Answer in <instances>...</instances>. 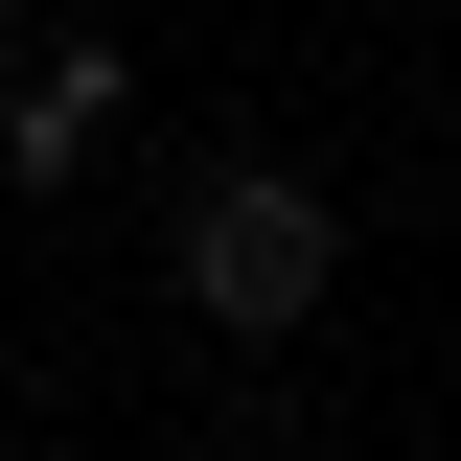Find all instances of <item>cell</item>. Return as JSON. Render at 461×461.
<instances>
[{"mask_svg":"<svg viewBox=\"0 0 461 461\" xmlns=\"http://www.w3.org/2000/svg\"><path fill=\"white\" fill-rule=\"evenodd\" d=\"M162 277H185V323H230V346H300V323H323V277H346V208H323V162H185V208H162Z\"/></svg>","mask_w":461,"mask_h":461,"instance_id":"1","label":"cell"},{"mask_svg":"<svg viewBox=\"0 0 461 461\" xmlns=\"http://www.w3.org/2000/svg\"><path fill=\"white\" fill-rule=\"evenodd\" d=\"M115 115H139V47H93V23H47V47H23V93H0V185H23V208H69Z\"/></svg>","mask_w":461,"mask_h":461,"instance_id":"2","label":"cell"}]
</instances>
